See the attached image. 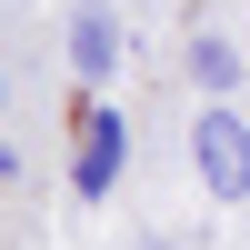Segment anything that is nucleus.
Returning <instances> with one entry per match:
<instances>
[{
    "label": "nucleus",
    "mask_w": 250,
    "mask_h": 250,
    "mask_svg": "<svg viewBox=\"0 0 250 250\" xmlns=\"http://www.w3.org/2000/svg\"><path fill=\"white\" fill-rule=\"evenodd\" d=\"M190 150H200V180H210L220 200H240V190H250V130H240L230 110H200Z\"/></svg>",
    "instance_id": "1"
},
{
    "label": "nucleus",
    "mask_w": 250,
    "mask_h": 250,
    "mask_svg": "<svg viewBox=\"0 0 250 250\" xmlns=\"http://www.w3.org/2000/svg\"><path fill=\"white\" fill-rule=\"evenodd\" d=\"M120 150H130V130H120V110H90V120H80V160H70L80 200H100V190L120 180Z\"/></svg>",
    "instance_id": "2"
},
{
    "label": "nucleus",
    "mask_w": 250,
    "mask_h": 250,
    "mask_svg": "<svg viewBox=\"0 0 250 250\" xmlns=\"http://www.w3.org/2000/svg\"><path fill=\"white\" fill-rule=\"evenodd\" d=\"M70 70L90 80V90H100V80H120V20L100 10V0H80V10H70Z\"/></svg>",
    "instance_id": "3"
},
{
    "label": "nucleus",
    "mask_w": 250,
    "mask_h": 250,
    "mask_svg": "<svg viewBox=\"0 0 250 250\" xmlns=\"http://www.w3.org/2000/svg\"><path fill=\"white\" fill-rule=\"evenodd\" d=\"M190 80H210V90H230V80H240V50H230L220 30H200V40H190Z\"/></svg>",
    "instance_id": "4"
},
{
    "label": "nucleus",
    "mask_w": 250,
    "mask_h": 250,
    "mask_svg": "<svg viewBox=\"0 0 250 250\" xmlns=\"http://www.w3.org/2000/svg\"><path fill=\"white\" fill-rule=\"evenodd\" d=\"M150 250H170V240H150Z\"/></svg>",
    "instance_id": "5"
}]
</instances>
